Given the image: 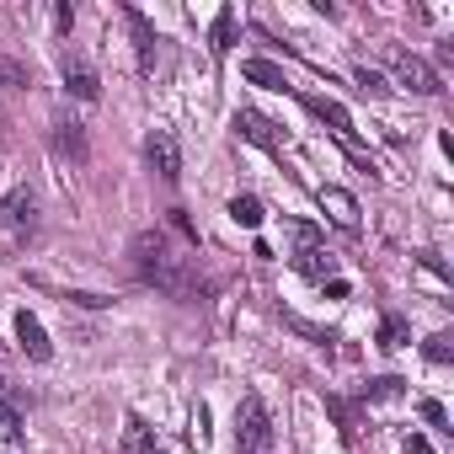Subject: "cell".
<instances>
[{
  "mask_svg": "<svg viewBox=\"0 0 454 454\" xmlns=\"http://www.w3.org/2000/svg\"><path fill=\"white\" fill-rule=\"evenodd\" d=\"M129 262H134V278L171 294V300H192L203 289V268H198V241H182L171 236L166 224L155 231H139L129 241Z\"/></svg>",
  "mask_w": 454,
  "mask_h": 454,
  "instance_id": "cell-1",
  "label": "cell"
},
{
  "mask_svg": "<svg viewBox=\"0 0 454 454\" xmlns=\"http://www.w3.org/2000/svg\"><path fill=\"white\" fill-rule=\"evenodd\" d=\"M38 231V198L33 187H12L6 198H0V252H22Z\"/></svg>",
  "mask_w": 454,
  "mask_h": 454,
  "instance_id": "cell-2",
  "label": "cell"
},
{
  "mask_svg": "<svg viewBox=\"0 0 454 454\" xmlns=\"http://www.w3.org/2000/svg\"><path fill=\"white\" fill-rule=\"evenodd\" d=\"M278 443V427H273V411L262 395H241L236 406V449L241 454H273Z\"/></svg>",
  "mask_w": 454,
  "mask_h": 454,
  "instance_id": "cell-3",
  "label": "cell"
},
{
  "mask_svg": "<svg viewBox=\"0 0 454 454\" xmlns=\"http://www.w3.org/2000/svg\"><path fill=\"white\" fill-rule=\"evenodd\" d=\"M305 107H310V113H316L321 123H332L337 145H342V150H348V155H353L358 166H369V171H374V155H369V150L358 145V134H353V118H348V107H342V102H332V97H305Z\"/></svg>",
  "mask_w": 454,
  "mask_h": 454,
  "instance_id": "cell-4",
  "label": "cell"
},
{
  "mask_svg": "<svg viewBox=\"0 0 454 454\" xmlns=\"http://www.w3.org/2000/svg\"><path fill=\"white\" fill-rule=\"evenodd\" d=\"M385 59H390L395 86H406V91H417V97H438V91H443V81H438V70H433L427 59H417V54H406V49H390Z\"/></svg>",
  "mask_w": 454,
  "mask_h": 454,
  "instance_id": "cell-5",
  "label": "cell"
},
{
  "mask_svg": "<svg viewBox=\"0 0 454 454\" xmlns=\"http://www.w3.org/2000/svg\"><path fill=\"white\" fill-rule=\"evenodd\" d=\"M145 160H150V171H155L160 182H176V176H182V145H176V134H171V129H150Z\"/></svg>",
  "mask_w": 454,
  "mask_h": 454,
  "instance_id": "cell-6",
  "label": "cell"
},
{
  "mask_svg": "<svg viewBox=\"0 0 454 454\" xmlns=\"http://www.w3.org/2000/svg\"><path fill=\"white\" fill-rule=\"evenodd\" d=\"M236 129H241V139H252L257 150H273V155L284 150V134H278V123H273V118H262L257 107H241V113H236Z\"/></svg>",
  "mask_w": 454,
  "mask_h": 454,
  "instance_id": "cell-7",
  "label": "cell"
},
{
  "mask_svg": "<svg viewBox=\"0 0 454 454\" xmlns=\"http://www.w3.org/2000/svg\"><path fill=\"white\" fill-rule=\"evenodd\" d=\"M17 342H22V353L33 364H49L54 358V342H49V332H43V321L33 310H17Z\"/></svg>",
  "mask_w": 454,
  "mask_h": 454,
  "instance_id": "cell-8",
  "label": "cell"
},
{
  "mask_svg": "<svg viewBox=\"0 0 454 454\" xmlns=\"http://www.w3.org/2000/svg\"><path fill=\"white\" fill-rule=\"evenodd\" d=\"M316 203H321V214H326L332 224H342V231H358V198H353L348 187H321Z\"/></svg>",
  "mask_w": 454,
  "mask_h": 454,
  "instance_id": "cell-9",
  "label": "cell"
},
{
  "mask_svg": "<svg viewBox=\"0 0 454 454\" xmlns=\"http://www.w3.org/2000/svg\"><path fill=\"white\" fill-rule=\"evenodd\" d=\"M65 91H70L75 102H97V97H102V81H97V70H91L81 54H65Z\"/></svg>",
  "mask_w": 454,
  "mask_h": 454,
  "instance_id": "cell-10",
  "label": "cell"
},
{
  "mask_svg": "<svg viewBox=\"0 0 454 454\" xmlns=\"http://www.w3.org/2000/svg\"><path fill=\"white\" fill-rule=\"evenodd\" d=\"M54 155H59V160H75V166H86V160H91L86 129H81L75 118H59V123H54Z\"/></svg>",
  "mask_w": 454,
  "mask_h": 454,
  "instance_id": "cell-11",
  "label": "cell"
},
{
  "mask_svg": "<svg viewBox=\"0 0 454 454\" xmlns=\"http://www.w3.org/2000/svg\"><path fill=\"white\" fill-rule=\"evenodd\" d=\"M123 22H129V33H134V43H139V70L150 75V70H155V43H160V38H155V27L145 22V12H134V6H123Z\"/></svg>",
  "mask_w": 454,
  "mask_h": 454,
  "instance_id": "cell-12",
  "label": "cell"
},
{
  "mask_svg": "<svg viewBox=\"0 0 454 454\" xmlns=\"http://www.w3.org/2000/svg\"><path fill=\"white\" fill-rule=\"evenodd\" d=\"M0 438L6 443H22V395L0 380Z\"/></svg>",
  "mask_w": 454,
  "mask_h": 454,
  "instance_id": "cell-13",
  "label": "cell"
},
{
  "mask_svg": "<svg viewBox=\"0 0 454 454\" xmlns=\"http://www.w3.org/2000/svg\"><path fill=\"white\" fill-rule=\"evenodd\" d=\"M123 454H166V443L155 438V427H145L139 417L123 422Z\"/></svg>",
  "mask_w": 454,
  "mask_h": 454,
  "instance_id": "cell-14",
  "label": "cell"
},
{
  "mask_svg": "<svg viewBox=\"0 0 454 454\" xmlns=\"http://www.w3.org/2000/svg\"><path fill=\"white\" fill-rule=\"evenodd\" d=\"M294 268H300L305 278H316V284H332V273H337L332 252H321V247H305V252L294 257Z\"/></svg>",
  "mask_w": 454,
  "mask_h": 454,
  "instance_id": "cell-15",
  "label": "cell"
},
{
  "mask_svg": "<svg viewBox=\"0 0 454 454\" xmlns=\"http://www.w3.org/2000/svg\"><path fill=\"white\" fill-rule=\"evenodd\" d=\"M241 75H247L252 86H268V91H284V86H289V81H284V70H278L273 59H247V65H241Z\"/></svg>",
  "mask_w": 454,
  "mask_h": 454,
  "instance_id": "cell-16",
  "label": "cell"
},
{
  "mask_svg": "<svg viewBox=\"0 0 454 454\" xmlns=\"http://www.w3.org/2000/svg\"><path fill=\"white\" fill-rule=\"evenodd\" d=\"M231 43H236V12L224 6V12L214 17V43H208V49H214V59H224V54H231Z\"/></svg>",
  "mask_w": 454,
  "mask_h": 454,
  "instance_id": "cell-17",
  "label": "cell"
},
{
  "mask_svg": "<svg viewBox=\"0 0 454 454\" xmlns=\"http://www.w3.org/2000/svg\"><path fill=\"white\" fill-rule=\"evenodd\" d=\"M401 390H406V380H395V374H385V380H369V385L358 390V401H364V406H374V401H395Z\"/></svg>",
  "mask_w": 454,
  "mask_h": 454,
  "instance_id": "cell-18",
  "label": "cell"
},
{
  "mask_svg": "<svg viewBox=\"0 0 454 454\" xmlns=\"http://www.w3.org/2000/svg\"><path fill=\"white\" fill-rule=\"evenodd\" d=\"M231 219H236V224H247V231H257L268 214H262V203H257L252 192H241V198H231Z\"/></svg>",
  "mask_w": 454,
  "mask_h": 454,
  "instance_id": "cell-19",
  "label": "cell"
},
{
  "mask_svg": "<svg viewBox=\"0 0 454 454\" xmlns=\"http://www.w3.org/2000/svg\"><path fill=\"white\" fill-rule=\"evenodd\" d=\"M406 342H411V326H406L401 316H385V321H380V348L395 353V348H406Z\"/></svg>",
  "mask_w": 454,
  "mask_h": 454,
  "instance_id": "cell-20",
  "label": "cell"
},
{
  "mask_svg": "<svg viewBox=\"0 0 454 454\" xmlns=\"http://www.w3.org/2000/svg\"><path fill=\"white\" fill-rule=\"evenodd\" d=\"M326 411L337 417V427H342V443H358V417H353V406H348L342 395H326Z\"/></svg>",
  "mask_w": 454,
  "mask_h": 454,
  "instance_id": "cell-21",
  "label": "cell"
},
{
  "mask_svg": "<svg viewBox=\"0 0 454 454\" xmlns=\"http://www.w3.org/2000/svg\"><path fill=\"white\" fill-rule=\"evenodd\" d=\"M353 81H358L369 97H385V91H390V86H385V75H380V70H369V65H358V70H353Z\"/></svg>",
  "mask_w": 454,
  "mask_h": 454,
  "instance_id": "cell-22",
  "label": "cell"
},
{
  "mask_svg": "<svg viewBox=\"0 0 454 454\" xmlns=\"http://www.w3.org/2000/svg\"><path fill=\"white\" fill-rule=\"evenodd\" d=\"M422 353H427L433 364H449V358H454V337H449V332H438V337H427V348H422Z\"/></svg>",
  "mask_w": 454,
  "mask_h": 454,
  "instance_id": "cell-23",
  "label": "cell"
},
{
  "mask_svg": "<svg viewBox=\"0 0 454 454\" xmlns=\"http://www.w3.org/2000/svg\"><path fill=\"white\" fill-rule=\"evenodd\" d=\"M422 417H427V422H433L438 433H449V411H443L438 401H422Z\"/></svg>",
  "mask_w": 454,
  "mask_h": 454,
  "instance_id": "cell-24",
  "label": "cell"
},
{
  "mask_svg": "<svg viewBox=\"0 0 454 454\" xmlns=\"http://www.w3.org/2000/svg\"><path fill=\"white\" fill-rule=\"evenodd\" d=\"M22 81H27L22 65H6V59H0V91H6V86H22Z\"/></svg>",
  "mask_w": 454,
  "mask_h": 454,
  "instance_id": "cell-25",
  "label": "cell"
},
{
  "mask_svg": "<svg viewBox=\"0 0 454 454\" xmlns=\"http://www.w3.org/2000/svg\"><path fill=\"white\" fill-rule=\"evenodd\" d=\"M406 454H433V443L422 433H406Z\"/></svg>",
  "mask_w": 454,
  "mask_h": 454,
  "instance_id": "cell-26",
  "label": "cell"
}]
</instances>
